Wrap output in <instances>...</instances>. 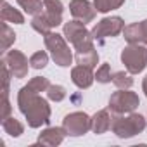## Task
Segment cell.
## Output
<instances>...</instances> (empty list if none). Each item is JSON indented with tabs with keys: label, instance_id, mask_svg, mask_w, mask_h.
<instances>
[{
	"label": "cell",
	"instance_id": "obj_20",
	"mask_svg": "<svg viewBox=\"0 0 147 147\" xmlns=\"http://www.w3.org/2000/svg\"><path fill=\"white\" fill-rule=\"evenodd\" d=\"M125 0H94V5L99 12H109L113 9H118L123 5Z\"/></svg>",
	"mask_w": 147,
	"mask_h": 147
},
{
	"label": "cell",
	"instance_id": "obj_7",
	"mask_svg": "<svg viewBox=\"0 0 147 147\" xmlns=\"http://www.w3.org/2000/svg\"><path fill=\"white\" fill-rule=\"evenodd\" d=\"M140 100L138 95L130 92L128 88H119L114 92L109 99V109L116 114H125V113H133L138 107Z\"/></svg>",
	"mask_w": 147,
	"mask_h": 147
},
{
	"label": "cell",
	"instance_id": "obj_26",
	"mask_svg": "<svg viewBox=\"0 0 147 147\" xmlns=\"http://www.w3.org/2000/svg\"><path fill=\"white\" fill-rule=\"evenodd\" d=\"M95 80H97L99 83H109V82H113V76H111V66H109V64H102V66L97 69V73H95Z\"/></svg>",
	"mask_w": 147,
	"mask_h": 147
},
{
	"label": "cell",
	"instance_id": "obj_5",
	"mask_svg": "<svg viewBox=\"0 0 147 147\" xmlns=\"http://www.w3.org/2000/svg\"><path fill=\"white\" fill-rule=\"evenodd\" d=\"M121 61L130 75L144 71L147 66V43H130L121 52Z\"/></svg>",
	"mask_w": 147,
	"mask_h": 147
},
{
	"label": "cell",
	"instance_id": "obj_28",
	"mask_svg": "<svg viewBox=\"0 0 147 147\" xmlns=\"http://www.w3.org/2000/svg\"><path fill=\"white\" fill-rule=\"evenodd\" d=\"M142 28H144V33H145V38H147V19L142 21Z\"/></svg>",
	"mask_w": 147,
	"mask_h": 147
},
{
	"label": "cell",
	"instance_id": "obj_10",
	"mask_svg": "<svg viewBox=\"0 0 147 147\" xmlns=\"http://www.w3.org/2000/svg\"><path fill=\"white\" fill-rule=\"evenodd\" d=\"M2 62L7 64V67L12 73L14 78H24L28 75V59L19 50H9L4 55Z\"/></svg>",
	"mask_w": 147,
	"mask_h": 147
},
{
	"label": "cell",
	"instance_id": "obj_16",
	"mask_svg": "<svg viewBox=\"0 0 147 147\" xmlns=\"http://www.w3.org/2000/svg\"><path fill=\"white\" fill-rule=\"evenodd\" d=\"M99 61V54L95 52V49H88V50H76V62L87 67H95Z\"/></svg>",
	"mask_w": 147,
	"mask_h": 147
},
{
	"label": "cell",
	"instance_id": "obj_18",
	"mask_svg": "<svg viewBox=\"0 0 147 147\" xmlns=\"http://www.w3.org/2000/svg\"><path fill=\"white\" fill-rule=\"evenodd\" d=\"M2 128L5 133H9L11 137H19L24 131V126L16 119V118H5L2 119Z\"/></svg>",
	"mask_w": 147,
	"mask_h": 147
},
{
	"label": "cell",
	"instance_id": "obj_23",
	"mask_svg": "<svg viewBox=\"0 0 147 147\" xmlns=\"http://www.w3.org/2000/svg\"><path fill=\"white\" fill-rule=\"evenodd\" d=\"M47 62H49V55H47L43 50H38V52H35V54L30 57V64H31V67H35V69H43V67L47 66Z\"/></svg>",
	"mask_w": 147,
	"mask_h": 147
},
{
	"label": "cell",
	"instance_id": "obj_1",
	"mask_svg": "<svg viewBox=\"0 0 147 147\" xmlns=\"http://www.w3.org/2000/svg\"><path fill=\"white\" fill-rule=\"evenodd\" d=\"M18 104L21 113L26 116L28 125L31 128H38L50 121V107L45 99H42L36 92L28 87H23L18 95Z\"/></svg>",
	"mask_w": 147,
	"mask_h": 147
},
{
	"label": "cell",
	"instance_id": "obj_27",
	"mask_svg": "<svg viewBox=\"0 0 147 147\" xmlns=\"http://www.w3.org/2000/svg\"><path fill=\"white\" fill-rule=\"evenodd\" d=\"M142 88H144V92H145V95H147V76H145L144 82H142Z\"/></svg>",
	"mask_w": 147,
	"mask_h": 147
},
{
	"label": "cell",
	"instance_id": "obj_4",
	"mask_svg": "<svg viewBox=\"0 0 147 147\" xmlns=\"http://www.w3.org/2000/svg\"><path fill=\"white\" fill-rule=\"evenodd\" d=\"M64 36L75 45L76 50H88L94 47V35L85 28V24L78 19L69 21L64 24Z\"/></svg>",
	"mask_w": 147,
	"mask_h": 147
},
{
	"label": "cell",
	"instance_id": "obj_22",
	"mask_svg": "<svg viewBox=\"0 0 147 147\" xmlns=\"http://www.w3.org/2000/svg\"><path fill=\"white\" fill-rule=\"evenodd\" d=\"M28 88H31L33 92H36V94H40V92H47V88L50 87V82L47 80V78H43V76H35L28 85H26Z\"/></svg>",
	"mask_w": 147,
	"mask_h": 147
},
{
	"label": "cell",
	"instance_id": "obj_6",
	"mask_svg": "<svg viewBox=\"0 0 147 147\" xmlns=\"http://www.w3.org/2000/svg\"><path fill=\"white\" fill-rule=\"evenodd\" d=\"M43 36H45V45H47V49L50 50L52 59L55 61V64H59V66H62V67L69 66L71 61H73V55H71V50H69L66 40H64L61 35L52 33V31H49V33L43 35Z\"/></svg>",
	"mask_w": 147,
	"mask_h": 147
},
{
	"label": "cell",
	"instance_id": "obj_8",
	"mask_svg": "<svg viewBox=\"0 0 147 147\" xmlns=\"http://www.w3.org/2000/svg\"><path fill=\"white\" fill-rule=\"evenodd\" d=\"M62 128L66 130L67 135L71 137H78L92 130V118L85 113H71L64 118Z\"/></svg>",
	"mask_w": 147,
	"mask_h": 147
},
{
	"label": "cell",
	"instance_id": "obj_3",
	"mask_svg": "<svg viewBox=\"0 0 147 147\" xmlns=\"http://www.w3.org/2000/svg\"><path fill=\"white\" fill-rule=\"evenodd\" d=\"M145 128V119L140 114L130 113L128 116H114L111 121V130L119 137V138H130L137 133H142Z\"/></svg>",
	"mask_w": 147,
	"mask_h": 147
},
{
	"label": "cell",
	"instance_id": "obj_25",
	"mask_svg": "<svg viewBox=\"0 0 147 147\" xmlns=\"http://www.w3.org/2000/svg\"><path fill=\"white\" fill-rule=\"evenodd\" d=\"M47 95L50 100H55V102H61L64 97H66V88L61 87V85H50L47 88Z\"/></svg>",
	"mask_w": 147,
	"mask_h": 147
},
{
	"label": "cell",
	"instance_id": "obj_15",
	"mask_svg": "<svg viewBox=\"0 0 147 147\" xmlns=\"http://www.w3.org/2000/svg\"><path fill=\"white\" fill-rule=\"evenodd\" d=\"M111 121L113 118L109 116V113L104 109V111H99L94 118H92V130L94 133L100 135V133H106L109 128H111Z\"/></svg>",
	"mask_w": 147,
	"mask_h": 147
},
{
	"label": "cell",
	"instance_id": "obj_19",
	"mask_svg": "<svg viewBox=\"0 0 147 147\" xmlns=\"http://www.w3.org/2000/svg\"><path fill=\"white\" fill-rule=\"evenodd\" d=\"M18 4H19L28 14H31V16L40 14L42 9H43V2H42V0H18Z\"/></svg>",
	"mask_w": 147,
	"mask_h": 147
},
{
	"label": "cell",
	"instance_id": "obj_21",
	"mask_svg": "<svg viewBox=\"0 0 147 147\" xmlns=\"http://www.w3.org/2000/svg\"><path fill=\"white\" fill-rule=\"evenodd\" d=\"M113 83L118 87V88H130L133 85V78L125 71H118L113 75Z\"/></svg>",
	"mask_w": 147,
	"mask_h": 147
},
{
	"label": "cell",
	"instance_id": "obj_24",
	"mask_svg": "<svg viewBox=\"0 0 147 147\" xmlns=\"http://www.w3.org/2000/svg\"><path fill=\"white\" fill-rule=\"evenodd\" d=\"M14 42H16V33L4 23V26H2V50L5 52Z\"/></svg>",
	"mask_w": 147,
	"mask_h": 147
},
{
	"label": "cell",
	"instance_id": "obj_17",
	"mask_svg": "<svg viewBox=\"0 0 147 147\" xmlns=\"http://www.w3.org/2000/svg\"><path fill=\"white\" fill-rule=\"evenodd\" d=\"M2 21L4 23H14V24H23L24 16L18 9H12L7 2H4L2 4Z\"/></svg>",
	"mask_w": 147,
	"mask_h": 147
},
{
	"label": "cell",
	"instance_id": "obj_9",
	"mask_svg": "<svg viewBox=\"0 0 147 147\" xmlns=\"http://www.w3.org/2000/svg\"><path fill=\"white\" fill-rule=\"evenodd\" d=\"M123 30H125L123 19L118 18V16H114V18H104L102 21H99V23L94 26L92 35H94V38L102 40V38H109V36L113 38V36L119 35Z\"/></svg>",
	"mask_w": 147,
	"mask_h": 147
},
{
	"label": "cell",
	"instance_id": "obj_11",
	"mask_svg": "<svg viewBox=\"0 0 147 147\" xmlns=\"http://www.w3.org/2000/svg\"><path fill=\"white\" fill-rule=\"evenodd\" d=\"M69 11H71L73 18L78 19V21H82L83 24L90 23L95 18V14H97L95 5H92L88 0H71Z\"/></svg>",
	"mask_w": 147,
	"mask_h": 147
},
{
	"label": "cell",
	"instance_id": "obj_12",
	"mask_svg": "<svg viewBox=\"0 0 147 147\" xmlns=\"http://www.w3.org/2000/svg\"><path fill=\"white\" fill-rule=\"evenodd\" d=\"M71 80L73 83H75L78 88H88L94 80H95V75L92 73V67H87V66H76V67H73L71 71Z\"/></svg>",
	"mask_w": 147,
	"mask_h": 147
},
{
	"label": "cell",
	"instance_id": "obj_14",
	"mask_svg": "<svg viewBox=\"0 0 147 147\" xmlns=\"http://www.w3.org/2000/svg\"><path fill=\"white\" fill-rule=\"evenodd\" d=\"M123 33H125V38H126L128 43H147V38H145L142 23L128 24V26L123 30Z\"/></svg>",
	"mask_w": 147,
	"mask_h": 147
},
{
	"label": "cell",
	"instance_id": "obj_13",
	"mask_svg": "<svg viewBox=\"0 0 147 147\" xmlns=\"http://www.w3.org/2000/svg\"><path fill=\"white\" fill-rule=\"evenodd\" d=\"M66 135L67 133H66L64 128H47L38 137V144H43V145H59L64 140Z\"/></svg>",
	"mask_w": 147,
	"mask_h": 147
},
{
	"label": "cell",
	"instance_id": "obj_2",
	"mask_svg": "<svg viewBox=\"0 0 147 147\" xmlns=\"http://www.w3.org/2000/svg\"><path fill=\"white\" fill-rule=\"evenodd\" d=\"M62 4L61 0H43V11L36 14L31 21L33 30H36L42 35H47L52 31V28L59 26L62 23Z\"/></svg>",
	"mask_w": 147,
	"mask_h": 147
}]
</instances>
